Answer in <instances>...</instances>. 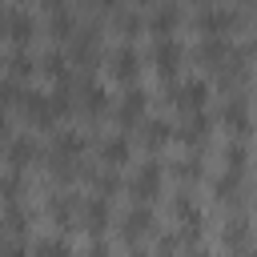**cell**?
Wrapping results in <instances>:
<instances>
[{
	"instance_id": "obj_1",
	"label": "cell",
	"mask_w": 257,
	"mask_h": 257,
	"mask_svg": "<svg viewBox=\"0 0 257 257\" xmlns=\"http://www.w3.org/2000/svg\"><path fill=\"white\" fill-rule=\"evenodd\" d=\"M161 161H141L137 165V173H133V181H128V193L141 201V205H153L157 197H161Z\"/></svg>"
},
{
	"instance_id": "obj_2",
	"label": "cell",
	"mask_w": 257,
	"mask_h": 257,
	"mask_svg": "<svg viewBox=\"0 0 257 257\" xmlns=\"http://www.w3.org/2000/svg\"><path fill=\"white\" fill-rule=\"evenodd\" d=\"M193 28L201 36H225L237 28V12L233 8H221V4H205L197 16H193Z\"/></svg>"
},
{
	"instance_id": "obj_3",
	"label": "cell",
	"mask_w": 257,
	"mask_h": 257,
	"mask_svg": "<svg viewBox=\"0 0 257 257\" xmlns=\"http://www.w3.org/2000/svg\"><path fill=\"white\" fill-rule=\"evenodd\" d=\"M169 100L189 116V112H205V100H209V84L201 80V76H189V80H181V84H173L169 88Z\"/></svg>"
},
{
	"instance_id": "obj_4",
	"label": "cell",
	"mask_w": 257,
	"mask_h": 257,
	"mask_svg": "<svg viewBox=\"0 0 257 257\" xmlns=\"http://www.w3.org/2000/svg\"><path fill=\"white\" fill-rule=\"evenodd\" d=\"M181 60H185V48L177 44V36H157V44H153V68H157V76L173 80L177 68H181Z\"/></svg>"
},
{
	"instance_id": "obj_5",
	"label": "cell",
	"mask_w": 257,
	"mask_h": 257,
	"mask_svg": "<svg viewBox=\"0 0 257 257\" xmlns=\"http://www.w3.org/2000/svg\"><path fill=\"white\" fill-rule=\"evenodd\" d=\"M173 217L181 221V241H193V237H201L205 213H201V205L193 201V193H177V197H173Z\"/></svg>"
},
{
	"instance_id": "obj_6",
	"label": "cell",
	"mask_w": 257,
	"mask_h": 257,
	"mask_svg": "<svg viewBox=\"0 0 257 257\" xmlns=\"http://www.w3.org/2000/svg\"><path fill=\"white\" fill-rule=\"evenodd\" d=\"M4 36H8L16 48H24V44L36 36V20H32V12H24L20 4L8 8V12H4Z\"/></svg>"
},
{
	"instance_id": "obj_7",
	"label": "cell",
	"mask_w": 257,
	"mask_h": 257,
	"mask_svg": "<svg viewBox=\"0 0 257 257\" xmlns=\"http://www.w3.org/2000/svg\"><path fill=\"white\" fill-rule=\"evenodd\" d=\"M145 108H149V92L145 88H128L120 96V104H116V124L120 128H137L145 120Z\"/></svg>"
},
{
	"instance_id": "obj_8",
	"label": "cell",
	"mask_w": 257,
	"mask_h": 257,
	"mask_svg": "<svg viewBox=\"0 0 257 257\" xmlns=\"http://www.w3.org/2000/svg\"><path fill=\"white\" fill-rule=\"evenodd\" d=\"M153 205H133V209H124V217H120V237L124 241H137V237H145V233H153Z\"/></svg>"
},
{
	"instance_id": "obj_9",
	"label": "cell",
	"mask_w": 257,
	"mask_h": 257,
	"mask_svg": "<svg viewBox=\"0 0 257 257\" xmlns=\"http://www.w3.org/2000/svg\"><path fill=\"white\" fill-rule=\"evenodd\" d=\"M96 52H100V28H92V24L76 28V32H72V60H76L80 68H88V64L96 60Z\"/></svg>"
},
{
	"instance_id": "obj_10",
	"label": "cell",
	"mask_w": 257,
	"mask_h": 257,
	"mask_svg": "<svg viewBox=\"0 0 257 257\" xmlns=\"http://www.w3.org/2000/svg\"><path fill=\"white\" fill-rule=\"evenodd\" d=\"M84 149H88V137L76 128H60L52 137V161H80Z\"/></svg>"
},
{
	"instance_id": "obj_11",
	"label": "cell",
	"mask_w": 257,
	"mask_h": 257,
	"mask_svg": "<svg viewBox=\"0 0 257 257\" xmlns=\"http://www.w3.org/2000/svg\"><path fill=\"white\" fill-rule=\"evenodd\" d=\"M108 72H112L120 84H133L137 72H141V52H137L133 44H120V48L112 52V60H108Z\"/></svg>"
},
{
	"instance_id": "obj_12",
	"label": "cell",
	"mask_w": 257,
	"mask_h": 257,
	"mask_svg": "<svg viewBox=\"0 0 257 257\" xmlns=\"http://www.w3.org/2000/svg\"><path fill=\"white\" fill-rule=\"evenodd\" d=\"M108 221H112V213H108V201H104V197L80 201V225H84L92 237H100V233L108 229Z\"/></svg>"
},
{
	"instance_id": "obj_13",
	"label": "cell",
	"mask_w": 257,
	"mask_h": 257,
	"mask_svg": "<svg viewBox=\"0 0 257 257\" xmlns=\"http://www.w3.org/2000/svg\"><path fill=\"white\" fill-rule=\"evenodd\" d=\"M48 217H52V225L72 229V225L80 221V197H72V193H64V197H48Z\"/></svg>"
},
{
	"instance_id": "obj_14",
	"label": "cell",
	"mask_w": 257,
	"mask_h": 257,
	"mask_svg": "<svg viewBox=\"0 0 257 257\" xmlns=\"http://www.w3.org/2000/svg\"><path fill=\"white\" fill-rule=\"evenodd\" d=\"M197 60H205L209 68H225L233 60V48H229V36H205L201 48H197Z\"/></svg>"
},
{
	"instance_id": "obj_15",
	"label": "cell",
	"mask_w": 257,
	"mask_h": 257,
	"mask_svg": "<svg viewBox=\"0 0 257 257\" xmlns=\"http://www.w3.org/2000/svg\"><path fill=\"white\" fill-rule=\"evenodd\" d=\"M20 108H24V116L32 120V124H52L56 120V112H52V100H48V92H24L20 96Z\"/></svg>"
},
{
	"instance_id": "obj_16",
	"label": "cell",
	"mask_w": 257,
	"mask_h": 257,
	"mask_svg": "<svg viewBox=\"0 0 257 257\" xmlns=\"http://www.w3.org/2000/svg\"><path fill=\"white\" fill-rule=\"evenodd\" d=\"M177 24H181V8H177L173 0L157 4V8H153V16H149V32H153V36H173V32H177Z\"/></svg>"
},
{
	"instance_id": "obj_17",
	"label": "cell",
	"mask_w": 257,
	"mask_h": 257,
	"mask_svg": "<svg viewBox=\"0 0 257 257\" xmlns=\"http://www.w3.org/2000/svg\"><path fill=\"white\" fill-rule=\"evenodd\" d=\"M221 124L233 133V137H245L249 133V104L241 100V96H233V100H225V108H221Z\"/></svg>"
},
{
	"instance_id": "obj_18",
	"label": "cell",
	"mask_w": 257,
	"mask_h": 257,
	"mask_svg": "<svg viewBox=\"0 0 257 257\" xmlns=\"http://www.w3.org/2000/svg\"><path fill=\"white\" fill-rule=\"evenodd\" d=\"M36 157H40V149H36L32 137H12L8 141V165H12V173H24Z\"/></svg>"
},
{
	"instance_id": "obj_19",
	"label": "cell",
	"mask_w": 257,
	"mask_h": 257,
	"mask_svg": "<svg viewBox=\"0 0 257 257\" xmlns=\"http://www.w3.org/2000/svg\"><path fill=\"white\" fill-rule=\"evenodd\" d=\"M128 153H133V149H128V137H124V133L100 141V161H104L108 169H120V165L128 161Z\"/></svg>"
},
{
	"instance_id": "obj_20",
	"label": "cell",
	"mask_w": 257,
	"mask_h": 257,
	"mask_svg": "<svg viewBox=\"0 0 257 257\" xmlns=\"http://www.w3.org/2000/svg\"><path fill=\"white\" fill-rule=\"evenodd\" d=\"M80 108H84L88 116H100V112L108 108V92H104L96 80H80Z\"/></svg>"
},
{
	"instance_id": "obj_21",
	"label": "cell",
	"mask_w": 257,
	"mask_h": 257,
	"mask_svg": "<svg viewBox=\"0 0 257 257\" xmlns=\"http://www.w3.org/2000/svg\"><path fill=\"white\" fill-rule=\"evenodd\" d=\"M173 137H177V141H185V145H201V141L209 137V116H205V112H189V116H185V124H181Z\"/></svg>"
},
{
	"instance_id": "obj_22",
	"label": "cell",
	"mask_w": 257,
	"mask_h": 257,
	"mask_svg": "<svg viewBox=\"0 0 257 257\" xmlns=\"http://www.w3.org/2000/svg\"><path fill=\"white\" fill-rule=\"evenodd\" d=\"M249 237H253V225H249L245 217H233V221L221 229V245H225V249H245Z\"/></svg>"
},
{
	"instance_id": "obj_23",
	"label": "cell",
	"mask_w": 257,
	"mask_h": 257,
	"mask_svg": "<svg viewBox=\"0 0 257 257\" xmlns=\"http://www.w3.org/2000/svg\"><path fill=\"white\" fill-rule=\"evenodd\" d=\"M213 197H217L221 205H237V201H241V177H237V173H225V177H217V185H213Z\"/></svg>"
},
{
	"instance_id": "obj_24",
	"label": "cell",
	"mask_w": 257,
	"mask_h": 257,
	"mask_svg": "<svg viewBox=\"0 0 257 257\" xmlns=\"http://www.w3.org/2000/svg\"><path fill=\"white\" fill-rule=\"evenodd\" d=\"M28 257H72V245H68L64 237H40V241L28 249Z\"/></svg>"
},
{
	"instance_id": "obj_25",
	"label": "cell",
	"mask_w": 257,
	"mask_h": 257,
	"mask_svg": "<svg viewBox=\"0 0 257 257\" xmlns=\"http://www.w3.org/2000/svg\"><path fill=\"white\" fill-rule=\"evenodd\" d=\"M221 161H225V169L229 173H245V161H249V149H245V141H229L225 149H221Z\"/></svg>"
},
{
	"instance_id": "obj_26",
	"label": "cell",
	"mask_w": 257,
	"mask_h": 257,
	"mask_svg": "<svg viewBox=\"0 0 257 257\" xmlns=\"http://www.w3.org/2000/svg\"><path fill=\"white\" fill-rule=\"evenodd\" d=\"M48 32H52L56 40H72V32H76V16H72L68 8H56L52 20H48Z\"/></svg>"
},
{
	"instance_id": "obj_27",
	"label": "cell",
	"mask_w": 257,
	"mask_h": 257,
	"mask_svg": "<svg viewBox=\"0 0 257 257\" xmlns=\"http://www.w3.org/2000/svg\"><path fill=\"white\" fill-rule=\"evenodd\" d=\"M165 141H173V124H169V120H145V145L157 149V145H165Z\"/></svg>"
},
{
	"instance_id": "obj_28",
	"label": "cell",
	"mask_w": 257,
	"mask_h": 257,
	"mask_svg": "<svg viewBox=\"0 0 257 257\" xmlns=\"http://www.w3.org/2000/svg\"><path fill=\"white\" fill-rule=\"evenodd\" d=\"M40 68H44L56 84H60V80H72V76H68V60H64V52H56V48L44 56V64H40Z\"/></svg>"
},
{
	"instance_id": "obj_29",
	"label": "cell",
	"mask_w": 257,
	"mask_h": 257,
	"mask_svg": "<svg viewBox=\"0 0 257 257\" xmlns=\"http://www.w3.org/2000/svg\"><path fill=\"white\" fill-rule=\"evenodd\" d=\"M92 189L108 201L112 193H120V177H116V173H92Z\"/></svg>"
},
{
	"instance_id": "obj_30",
	"label": "cell",
	"mask_w": 257,
	"mask_h": 257,
	"mask_svg": "<svg viewBox=\"0 0 257 257\" xmlns=\"http://www.w3.org/2000/svg\"><path fill=\"white\" fill-rule=\"evenodd\" d=\"M8 64H12V80H20V76H32V72H36V64H32V56H28L24 48H16Z\"/></svg>"
},
{
	"instance_id": "obj_31",
	"label": "cell",
	"mask_w": 257,
	"mask_h": 257,
	"mask_svg": "<svg viewBox=\"0 0 257 257\" xmlns=\"http://www.w3.org/2000/svg\"><path fill=\"white\" fill-rule=\"evenodd\" d=\"M4 225H8V229H16V233H24V229H28V213L12 201V205H8V213H4Z\"/></svg>"
},
{
	"instance_id": "obj_32",
	"label": "cell",
	"mask_w": 257,
	"mask_h": 257,
	"mask_svg": "<svg viewBox=\"0 0 257 257\" xmlns=\"http://www.w3.org/2000/svg\"><path fill=\"white\" fill-rule=\"evenodd\" d=\"M20 96H24V92H20V84H16L12 76H8V80H0V108H8V104H20Z\"/></svg>"
},
{
	"instance_id": "obj_33",
	"label": "cell",
	"mask_w": 257,
	"mask_h": 257,
	"mask_svg": "<svg viewBox=\"0 0 257 257\" xmlns=\"http://www.w3.org/2000/svg\"><path fill=\"white\" fill-rule=\"evenodd\" d=\"M116 28H120V36H137L141 32V16L137 12H116Z\"/></svg>"
},
{
	"instance_id": "obj_34",
	"label": "cell",
	"mask_w": 257,
	"mask_h": 257,
	"mask_svg": "<svg viewBox=\"0 0 257 257\" xmlns=\"http://www.w3.org/2000/svg\"><path fill=\"white\" fill-rule=\"evenodd\" d=\"M177 173H181V177H185V181H189V177H193V181H197V177H201V161H197V157H185V161H181V165H177Z\"/></svg>"
},
{
	"instance_id": "obj_35",
	"label": "cell",
	"mask_w": 257,
	"mask_h": 257,
	"mask_svg": "<svg viewBox=\"0 0 257 257\" xmlns=\"http://www.w3.org/2000/svg\"><path fill=\"white\" fill-rule=\"evenodd\" d=\"M177 241H181L177 233H165V237L157 241V257H173V249H177Z\"/></svg>"
},
{
	"instance_id": "obj_36",
	"label": "cell",
	"mask_w": 257,
	"mask_h": 257,
	"mask_svg": "<svg viewBox=\"0 0 257 257\" xmlns=\"http://www.w3.org/2000/svg\"><path fill=\"white\" fill-rule=\"evenodd\" d=\"M84 257H112V249H108V245H104V241H92V245H88V253H84Z\"/></svg>"
},
{
	"instance_id": "obj_37",
	"label": "cell",
	"mask_w": 257,
	"mask_h": 257,
	"mask_svg": "<svg viewBox=\"0 0 257 257\" xmlns=\"http://www.w3.org/2000/svg\"><path fill=\"white\" fill-rule=\"evenodd\" d=\"M0 257H28V249L24 245H8V249H0Z\"/></svg>"
},
{
	"instance_id": "obj_38",
	"label": "cell",
	"mask_w": 257,
	"mask_h": 257,
	"mask_svg": "<svg viewBox=\"0 0 257 257\" xmlns=\"http://www.w3.org/2000/svg\"><path fill=\"white\" fill-rule=\"evenodd\" d=\"M8 141H12V133H8V120L0 116V149H8Z\"/></svg>"
},
{
	"instance_id": "obj_39",
	"label": "cell",
	"mask_w": 257,
	"mask_h": 257,
	"mask_svg": "<svg viewBox=\"0 0 257 257\" xmlns=\"http://www.w3.org/2000/svg\"><path fill=\"white\" fill-rule=\"evenodd\" d=\"M44 8H52V12H56V8H64V0H44Z\"/></svg>"
},
{
	"instance_id": "obj_40",
	"label": "cell",
	"mask_w": 257,
	"mask_h": 257,
	"mask_svg": "<svg viewBox=\"0 0 257 257\" xmlns=\"http://www.w3.org/2000/svg\"><path fill=\"white\" fill-rule=\"evenodd\" d=\"M92 4H100V8H116L120 0H92Z\"/></svg>"
},
{
	"instance_id": "obj_41",
	"label": "cell",
	"mask_w": 257,
	"mask_h": 257,
	"mask_svg": "<svg viewBox=\"0 0 257 257\" xmlns=\"http://www.w3.org/2000/svg\"><path fill=\"white\" fill-rule=\"evenodd\" d=\"M193 257H217V253H209V249H197V253H193Z\"/></svg>"
},
{
	"instance_id": "obj_42",
	"label": "cell",
	"mask_w": 257,
	"mask_h": 257,
	"mask_svg": "<svg viewBox=\"0 0 257 257\" xmlns=\"http://www.w3.org/2000/svg\"><path fill=\"white\" fill-rule=\"evenodd\" d=\"M197 4H201V8H205V4H213V0H197Z\"/></svg>"
},
{
	"instance_id": "obj_43",
	"label": "cell",
	"mask_w": 257,
	"mask_h": 257,
	"mask_svg": "<svg viewBox=\"0 0 257 257\" xmlns=\"http://www.w3.org/2000/svg\"><path fill=\"white\" fill-rule=\"evenodd\" d=\"M133 257H149V253H141V249H137V253H133Z\"/></svg>"
},
{
	"instance_id": "obj_44",
	"label": "cell",
	"mask_w": 257,
	"mask_h": 257,
	"mask_svg": "<svg viewBox=\"0 0 257 257\" xmlns=\"http://www.w3.org/2000/svg\"><path fill=\"white\" fill-rule=\"evenodd\" d=\"M241 257H257V253H241Z\"/></svg>"
}]
</instances>
